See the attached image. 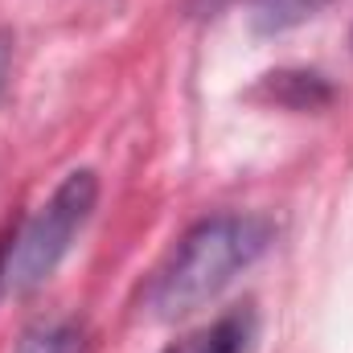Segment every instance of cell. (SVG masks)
Segmentation results:
<instances>
[{"mask_svg":"<svg viewBox=\"0 0 353 353\" xmlns=\"http://www.w3.org/2000/svg\"><path fill=\"white\" fill-rule=\"evenodd\" d=\"M329 4L337 0H251V29L259 37H279L316 21Z\"/></svg>","mask_w":353,"mask_h":353,"instance_id":"3","label":"cell"},{"mask_svg":"<svg viewBox=\"0 0 353 353\" xmlns=\"http://www.w3.org/2000/svg\"><path fill=\"white\" fill-rule=\"evenodd\" d=\"M83 350H87V341H83V329L74 321H41V325L21 333L12 353H83Z\"/></svg>","mask_w":353,"mask_h":353,"instance_id":"4","label":"cell"},{"mask_svg":"<svg viewBox=\"0 0 353 353\" xmlns=\"http://www.w3.org/2000/svg\"><path fill=\"white\" fill-rule=\"evenodd\" d=\"M275 243V222L255 210H222L193 222L148 283V312L165 325L214 304Z\"/></svg>","mask_w":353,"mask_h":353,"instance_id":"1","label":"cell"},{"mask_svg":"<svg viewBox=\"0 0 353 353\" xmlns=\"http://www.w3.org/2000/svg\"><path fill=\"white\" fill-rule=\"evenodd\" d=\"M350 41H353V37H350Z\"/></svg>","mask_w":353,"mask_h":353,"instance_id":"9","label":"cell"},{"mask_svg":"<svg viewBox=\"0 0 353 353\" xmlns=\"http://www.w3.org/2000/svg\"><path fill=\"white\" fill-rule=\"evenodd\" d=\"M165 353H197V337H185V341H176V345H169Z\"/></svg>","mask_w":353,"mask_h":353,"instance_id":"8","label":"cell"},{"mask_svg":"<svg viewBox=\"0 0 353 353\" xmlns=\"http://www.w3.org/2000/svg\"><path fill=\"white\" fill-rule=\"evenodd\" d=\"M94 205H99V176L90 169H74L62 176L58 189L0 247V296L37 292L87 230Z\"/></svg>","mask_w":353,"mask_h":353,"instance_id":"2","label":"cell"},{"mask_svg":"<svg viewBox=\"0 0 353 353\" xmlns=\"http://www.w3.org/2000/svg\"><path fill=\"white\" fill-rule=\"evenodd\" d=\"M12 33L8 29H0V99H4V90H8V74H12Z\"/></svg>","mask_w":353,"mask_h":353,"instance_id":"6","label":"cell"},{"mask_svg":"<svg viewBox=\"0 0 353 353\" xmlns=\"http://www.w3.org/2000/svg\"><path fill=\"white\" fill-rule=\"evenodd\" d=\"M226 4H230V0H189V8H193L197 17H214V12L226 8Z\"/></svg>","mask_w":353,"mask_h":353,"instance_id":"7","label":"cell"},{"mask_svg":"<svg viewBox=\"0 0 353 353\" xmlns=\"http://www.w3.org/2000/svg\"><path fill=\"white\" fill-rule=\"evenodd\" d=\"M251 337H255L251 312H230L214 329L197 333V353H247L251 350Z\"/></svg>","mask_w":353,"mask_h":353,"instance_id":"5","label":"cell"}]
</instances>
